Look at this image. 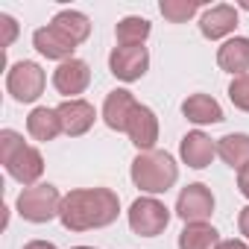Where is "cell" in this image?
I'll return each instance as SVG.
<instances>
[{
	"mask_svg": "<svg viewBox=\"0 0 249 249\" xmlns=\"http://www.w3.org/2000/svg\"><path fill=\"white\" fill-rule=\"evenodd\" d=\"M114 36H117L120 44H144V38L150 36V21L129 15V18H123V21L117 24Z\"/></svg>",
	"mask_w": 249,
	"mask_h": 249,
	"instance_id": "7402d4cb",
	"label": "cell"
},
{
	"mask_svg": "<svg viewBox=\"0 0 249 249\" xmlns=\"http://www.w3.org/2000/svg\"><path fill=\"white\" fill-rule=\"evenodd\" d=\"M0 24H3V47H9L18 36V24H15L12 15H0Z\"/></svg>",
	"mask_w": 249,
	"mask_h": 249,
	"instance_id": "d4e9b609",
	"label": "cell"
},
{
	"mask_svg": "<svg viewBox=\"0 0 249 249\" xmlns=\"http://www.w3.org/2000/svg\"><path fill=\"white\" fill-rule=\"evenodd\" d=\"M44 71L36 62H18L9 68L6 73V91L18 100V103H33L41 97L44 91Z\"/></svg>",
	"mask_w": 249,
	"mask_h": 249,
	"instance_id": "8992f818",
	"label": "cell"
},
{
	"mask_svg": "<svg viewBox=\"0 0 249 249\" xmlns=\"http://www.w3.org/2000/svg\"><path fill=\"white\" fill-rule=\"evenodd\" d=\"M217 65L229 73L243 76L249 71V38H229L217 50Z\"/></svg>",
	"mask_w": 249,
	"mask_h": 249,
	"instance_id": "e0dca14e",
	"label": "cell"
},
{
	"mask_svg": "<svg viewBox=\"0 0 249 249\" xmlns=\"http://www.w3.org/2000/svg\"><path fill=\"white\" fill-rule=\"evenodd\" d=\"M214 211V196L205 185H188L182 188L179 199H176V214L185 220V223H205Z\"/></svg>",
	"mask_w": 249,
	"mask_h": 249,
	"instance_id": "ba28073f",
	"label": "cell"
},
{
	"mask_svg": "<svg viewBox=\"0 0 249 249\" xmlns=\"http://www.w3.org/2000/svg\"><path fill=\"white\" fill-rule=\"evenodd\" d=\"M182 114L191 120V123H220L223 120V108L214 97L208 94H191L185 103H182Z\"/></svg>",
	"mask_w": 249,
	"mask_h": 249,
	"instance_id": "2e32d148",
	"label": "cell"
},
{
	"mask_svg": "<svg viewBox=\"0 0 249 249\" xmlns=\"http://www.w3.org/2000/svg\"><path fill=\"white\" fill-rule=\"evenodd\" d=\"M229 100H231L240 111H249V73L234 76V82L229 85Z\"/></svg>",
	"mask_w": 249,
	"mask_h": 249,
	"instance_id": "cb8c5ba5",
	"label": "cell"
},
{
	"mask_svg": "<svg viewBox=\"0 0 249 249\" xmlns=\"http://www.w3.org/2000/svg\"><path fill=\"white\" fill-rule=\"evenodd\" d=\"M167 223H170V211L164 208V202H159V199H153V196H141V199H135L132 208H129V226H132V231L141 234V237H156V234H161V231L167 229Z\"/></svg>",
	"mask_w": 249,
	"mask_h": 249,
	"instance_id": "5b68a950",
	"label": "cell"
},
{
	"mask_svg": "<svg viewBox=\"0 0 249 249\" xmlns=\"http://www.w3.org/2000/svg\"><path fill=\"white\" fill-rule=\"evenodd\" d=\"M161 15L170 21V24H185L196 9H199V0H191V3H188V0H161Z\"/></svg>",
	"mask_w": 249,
	"mask_h": 249,
	"instance_id": "603a6c76",
	"label": "cell"
},
{
	"mask_svg": "<svg viewBox=\"0 0 249 249\" xmlns=\"http://www.w3.org/2000/svg\"><path fill=\"white\" fill-rule=\"evenodd\" d=\"M62 199L59 196V188L56 185H33V188H24L21 196H18V211L24 220L30 223H47L53 217H59V208H62Z\"/></svg>",
	"mask_w": 249,
	"mask_h": 249,
	"instance_id": "277c9868",
	"label": "cell"
},
{
	"mask_svg": "<svg viewBox=\"0 0 249 249\" xmlns=\"http://www.w3.org/2000/svg\"><path fill=\"white\" fill-rule=\"evenodd\" d=\"M243 9H249V3H243Z\"/></svg>",
	"mask_w": 249,
	"mask_h": 249,
	"instance_id": "4dcf8cb0",
	"label": "cell"
},
{
	"mask_svg": "<svg viewBox=\"0 0 249 249\" xmlns=\"http://www.w3.org/2000/svg\"><path fill=\"white\" fill-rule=\"evenodd\" d=\"M176 179H179V167L173 156L164 150L138 153V159L132 161V182L147 194H164L167 188H173Z\"/></svg>",
	"mask_w": 249,
	"mask_h": 249,
	"instance_id": "3957f363",
	"label": "cell"
},
{
	"mask_svg": "<svg viewBox=\"0 0 249 249\" xmlns=\"http://www.w3.org/2000/svg\"><path fill=\"white\" fill-rule=\"evenodd\" d=\"M120 199L108 188H82L71 191L62 199L59 220L68 231H88V229H103L117 220Z\"/></svg>",
	"mask_w": 249,
	"mask_h": 249,
	"instance_id": "6da1fadb",
	"label": "cell"
},
{
	"mask_svg": "<svg viewBox=\"0 0 249 249\" xmlns=\"http://www.w3.org/2000/svg\"><path fill=\"white\" fill-rule=\"evenodd\" d=\"M108 68H111V73H114L117 79L135 82V79H141V76L147 73V68H150V53H147L144 44H120V47L111 50Z\"/></svg>",
	"mask_w": 249,
	"mask_h": 249,
	"instance_id": "52a82bcc",
	"label": "cell"
},
{
	"mask_svg": "<svg viewBox=\"0 0 249 249\" xmlns=\"http://www.w3.org/2000/svg\"><path fill=\"white\" fill-rule=\"evenodd\" d=\"M88 82H91V68L82 59H68V62H62L53 71L56 91L65 94V97H71V100H73V94H82L88 88Z\"/></svg>",
	"mask_w": 249,
	"mask_h": 249,
	"instance_id": "9c48e42d",
	"label": "cell"
},
{
	"mask_svg": "<svg viewBox=\"0 0 249 249\" xmlns=\"http://www.w3.org/2000/svg\"><path fill=\"white\" fill-rule=\"evenodd\" d=\"M179 153H182V161H185L188 167L202 170V167H208V164H211V159H214L217 147H214V141H211L205 132H188V135L182 138Z\"/></svg>",
	"mask_w": 249,
	"mask_h": 249,
	"instance_id": "5bb4252c",
	"label": "cell"
},
{
	"mask_svg": "<svg viewBox=\"0 0 249 249\" xmlns=\"http://www.w3.org/2000/svg\"><path fill=\"white\" fill-rule=\"evenodd\" d=\"M237 188H240V194H243V196H249V164L237 173Z\"/></svg>",
	"mask_w": 249,
	"mask_h": 249,
	"instance_id": "484cf974",
	"label": "cell"
},
{
	"mask_svg": "<svg viewBox=\"0 0 249 249\" xmlns=\"http://www.w3.org/2000/svg\"><path fill=\"white\" fill-rule=\"evenodd\" d=\"M0 161H3L6 173L12 179H18L21 185H33L44 173L41 153L36 147L24 144V138L15 129H3V132H0Z\"/></svg>",
	"mask_w": 249,
	"mask_h": 249,
	"instance_id": "7a4b0ae2",
	"label": "cell"
},
{
	"mask_svg": "<svg viewBox=\"0 0 249 249\" xmlns=\"http://www.w3.org/2000/svg\"><path fill=\"white\" fill-rule=\"evenodd\" d=\"M220 243V231L208 223H188L179 234V249H217Z\"/></svg>",
	"mask_w": 249,
	"mask_h": 249,
	"instance_id": "d6986e66",
	"label": "cell"
},
{
	"mask_svg": "<svg viewBox=\"0 0 249 249\" xmlns=\"http://www.w3.org/2000/svg\"><path fill=\"white\" fill-rule=\"evenodd\" d=\"M53 27H56L59 33H65L73 44H82V41L91 36V21H88L82 12H76V9L59 12V15L53 18Z\"/></svg>",
	"mask_w": 249,
	"mask_h": 249,
	"instance_id": "44dd1931",
	"label": "cell"
},
{
	"mask_svg": "<svg viewBox=\"0 0 249 249\" xmlns=\"http://www.w3.org/2000/svg\"><path fill=\"white\" fill-rule=\"evenodd\" d=\"M27 132L36 138V141H53L59 132H62V120H59V111L56 108H33L30 117H27Z\"/></svg>",
	"mask_w": 249,
	"mask_h": 249,
	"instance_id": "ac0fdd59",
	"label": "cell"
},
{
	"mask_svg": "<svg viewBox=\"0 0 249 249\" xmlns=\"http://www.w3.org/2000/svg\"><path fill=\"white\" fill-rule=\"evenodd\" d=\"M59 120H62V132L76 138V135H85L91 126H94V106L85 103V100H65L59 108Z\"/></svg>",
	"mask_w": 249,
	"mask_h": 249,
	"instance_id": "30bf717a",
	"label": "cell"
},
{
	"mask_svg": "<svg viewBox=\"0 0 249 249\" xmlns=\"http://www.w3.org/2000/svg\"><path fill=\"white\" fill-rule=\"evenodd\" d=\"M126 135L132 138V144L141 150V153H147V150H153V144L159 141V120H156V114H153V108H147V106H135V111H132V117H129V123H126Z\"/></svg>",
	"mask_w": 249,
	"mask_h": 249,
	"instance_id": "8fae6325",
	"label": "cell"
},
{
	"mask_svg": "<svg viewBox=\"0 0 249 249\" xmlns=\"http://www.w3.org/2000/svg\"><path fill=\"white\" fill-rule=\"evenodd\" d=\"M73 249H94V246H73Z\"/></svg>",
	"mask_w": 249,
	"mask_h": 249,
	"instance_id": "f546056e",
	"label": "cell"
},
{
	"mask_svg": "<svg viewBox=\"0 0 249 249\" xmlns=\"http://www.w3.org/2000/svg\"><path fill=\"white\" fill-rule=\"evenodd\" d=\"M217 249H249V246H246L243 240H223Z\"/></svg>",
	"mask_w": 249,
	"mask_h": 249,
	"instance_id": "83f0119b",
	"label": "cell"
},
{
	"mask_svg": "<svg viewBox=\"0 0 249 249\" xmlns=\"http://www.w3.org/2000/svg\"><path fill=\"white\" fill-rule=\"evenodd\" d=\"M33 44H36V50H38L41 56H47V59H59V62L73 59V50H76V44H73L65 33H59L53 24H50V27L36 30Z\"/></svg>",
	"mask_w": 249,
	"mask_h": 249,
	"instance_id": "4fadbf2b",
	"label": "cell"
},
{
	"mask_svg": "<svg viewBox=\"0 0 249 249\" xmlns=\"http://www.w3.org/2000/svg\"><path fill=\"white\" fill-rule=\"evenodd\" d=\"M234 27H237V9H234V6H226V3L211 6V9L202 15V21H199L202 36L211 38V41H217V38L234 33Z\"/></svg>",
	"mask_w": 249,
	"mask_h": 249,
	"instance_id": "9a60e30c",
	"label": "cell"
},
{
	"mask_svg": "<svg viewBox=\"0 0 249 249\" xmlns=\"http://www.w3.org/2000/svg\"><path fill=\"white\" fill-rule=\"evenodd\" d=\"M217 156H220L229 167L243 170V167L249 164V135L234 132V135L220 138V144H217Z\"/></svg>",
	"mask_w": 249,
	"mask_h": 249,
	"instance_id": "ffe728a7",
	"label": "cell"
},
{
	"mask_svg": "<svg viewBox=\"0 0 249 249\" xmlns=\"http://www.w3.org/2000/svg\"><path fill=\"white\" fill-rule=\"evenodd\" d=\"M237 226H240V234H246V237H249V205L240 211V217H237Z\"/></svg>",
	"mask_w": 249,
	"mask_h": 249,
	"instance_id": "4316f807",
	"label": "cell"
},
{
	"mask_svg": "<svg viewBox=\"0 0 249 249\" xmlns=\"http://www.w3.org/2000/svg\"><path fill=\"white\" fill-rule=\"evenodd\" d=\"M24 249H56L53 243H47V240H30Z\"/></svg>",
	"mask_w": 249,
	"mask_h": 249,
	"instance_id": "f1b7e54d",
	"label": "cell"
},
{
	"mask_svg": "<svg viewBox=\"0 0 249 249\" xmlns=\"http://www.w3.org/2000/svg\"><path fill=\"white\" fill-rule=\"evenodd\" d=\"M135 106H138V100L129 91H123V88L111 91L106 97V103H103V120H106V126L114 129V132H126V123H129Z\"/></svg>",
	"mask_w": 249,
	"mask_h": 249,
	"instance_id": "7c38bea8",
	"label": "cell"
}]
</instances>
